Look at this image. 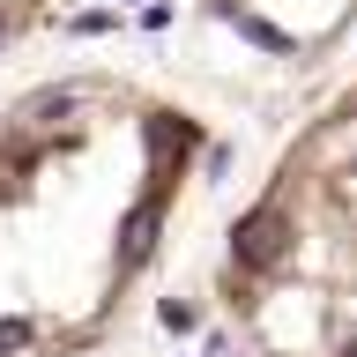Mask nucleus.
<instances>
[{
    "label": "nucleus",
    "instance_id": "nucleus-3",
    "mask_svg": "<svg viewBox=\"0 0 357 357\" xmlns=\"http://www.w3.org/2000/svg\"><path fill=\"white\" fill-rule=\"evenodd\" d=\"M194 75L253 97H312L357 67V0H178Z\"/></svg>",
    "mask_w": 357,
    "mask_h": 357
},
{
    "label": "nucleus",
    "instance_id": "nucleus-2",
    "mask_svg": "<svg viewBox=\"0 0 357 357\" xmlns=\"http://www.w3.org/2000/svg\"><path fill=\"white\" fill-rule=\"evenodd\" d=\"M201 283L238 357H357V67L216 208Z\"/></svg>",
    "mask_w": 357,
    "mask_h": 357
},
{
    "label": "nucleus",
    "instance_id": "nucleus-1",
    "mask_svg": "<svg viewBox=\"0 0 357 357\" xmlns=\"http://www.w3.org/2000/svg\"><path fill=\"white\" fill-rule=\"evenodd\" d=\"M201 75L60 60L0 97V357H105L223 208Z\"/></svg>",
    "mask_w": 357,
    "mask_h": 357
}]
</instances>
